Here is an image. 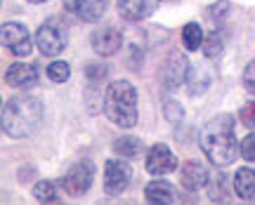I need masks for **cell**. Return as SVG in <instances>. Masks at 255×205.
<instances>
[{"label":"cell","instance_id":"cell-1","mask_svg":"<svg viewBox=\"0 0 255 205\" xmlns=\"http://www.w3.org/2000/svg\"><path fill=\"white\" fill-rule=\"evenodd\" d=\"M199 144L201 151L208 156V161L213 165L225 168L229 163H234L239 149H241V144L237 142V132H234V116L220 113V116L210 118L201 127Z\"/></svg>","mask_w":255,"mask_h":205},{"label":"cell","instance_id":"cell-2","mask_svg":"<svg viewBox=\"0 0 255 205\" xmlns=\"http://www.w3.org/2000/svg\"><path fill=\"white\" fill-rule=\"evenodd\" d=\"M43 123V104L31 95L9 97L2 104V132L12 139L33 134Z\"/></svg>","mask_w":255,"mask_h":205},{"label":"cell","instance_id":"cell-3","mask_svg":"<svg viewBox=\"0 0 255 205\" xmlns=\"http://www.w3.org/2000/svg\"><path fill=\"white\" fill-rule=\"evenodd\" d=\"M104 116L119 127L137 125V90L128 81H114L104 92Z\"/></svg>","mask_w":255,"mask_h":205},{"label":"cell","instance_id":"cell-4","mask_svg":"<svg viewBox=\"0 0 255 205\" xmlns=\"http://www.w3.org/2000/svg\"><path fill=\"white\" fill-rule=\"evenodd\" d=\"M66 43H69L66 26H64L57 17H50L45 24H40V28L36 31V45L45 57L62 54L64 50H66Z\"/></svg>","mask_w":255,"mask_h":205},{"label":"cell","instance_id":"cell-5","mask_svg":"<svg viewBox=\"0 0 255 205\" xmlns=\"http://www.w3.org/2000/svg\"><path fill=\"white\" fill-rule=\"evenodd\" d=\"M92 182H95V165H92V161L85 158V161L73 163L71 168H69V172L62 179V187L71 198H78L83 194H88Z\"/></svg>","mask_w":255,"mask_h":205},{"label":"cell","instance_id":"cell-6","mask_svg":"<svg viewBox=\"0 0 255 205\" xmlns=\"http://www.w3.org/2000/svg\"><path fill=\"white\" fill-rule=\"evenodd\" d=\"M2 47L14 57H28L31 54V33L24 24L7 21L2 24Z\"/></svg>","mask_w":255,"mask_h":205},{"label":"cell","instance_id":"cell-7","mask_svg":"<svg viewBox=\"0 0 255 205\" xmlns=\"http://www.w3.org/2000/svg\"><path fill=\"white\" fill-rule=\"evenodd\" d=\"M132 179V168L121 161H107L104 165V191L109 196H121Z\"/></svg>","mask_w":255,"mask_h":205},{"label":"cell","instance_id":"cell-8","mask_svg":"<svg viewBox=\"0 0 255 205\" xmlns=\"http://www.w3.org/2000/svg\"><path fill=\"white\" fill-rule=\"evenodd\" d=\"M146 172L154 175V177H163L177 170V158L175 153L165 146V144H154L149 153H146Z\"/></svg>","mask_w":255,"mask_h":205},{"label":"cell","instance_id":"cell-9","mask_svg":"<svg viewBox=\"0 0 255 205\" xmlns=\"http://www.w3.org/2000/svg\"><path fill=\"white\" fill-rule=\"evenodd\" d=\"M189 59L184 57L182 52H170V57L165 59L163 71H161V78H163L165 90H177L187 81L189 76Z\"/></svg>","mask_w":255,"mask_h":205},{"label":"cell","instance_id":"cell-10","mask_svg":"<svg viewBox=\"0 0 255 205\" xmlns=\"http://www.w3.org/2000/svg\"><path fill=\"white\" fill-rule=\"evenodd\" d=\"M64 7L66 12H71L73 17H78L81 21L95 24L107 14L109 7V0H64Z\"/></svg>","mask_w":255,"mask_h":205},{"label":"cell","instance_id":"cell-11","mask_svg":"<svg viewBox=\"0 0 255 205\" xmlns=\"http://www.w3.org/2000/svg\"><path fill=\"white\" fill-rule=\"evenodd\" d=\"M90 43H92V50L100 54V57H111V54H116L121 50V45H123V33L114 26H104V28H100V31L92 33Z\"/></svg>","mask_w":255,"mask_h":205},{"label":"cell","instance_id":"cell-12","mask_svg":"<svg viewBox=\"0 0 255 205\" xmlns=\"http://www.w3.org/2000/svg\"><path fill=\"white\" fill-rule=\"evenodd\" d=\"M5 83L9 88L17 90H31L38 85V71L31 64H12L5 71Z\"/></svg>","mask_w":255,"mask_h":205},{"label":"cell","instance_id":"cell-13","mask_svg":"<svg viewBox=\"0 0 255 205\" xmlns=\"http://www.w3.org/2000/svg\"><path fill=\"white\" fill-rule=\"evenodd\" d=\"M119 14L126 21H142L151 17L158 7V0H119Z\"/></svg>","mask_w":255,"mask_h":205},{"label":"cell","instance_id":"cell-14","mask_svg":"<svg viewBox=\"0 0 255 205\" xmlns=\"http://www.w3.org/2000/svg\"><path fill=\"white\" fill-rule=\"evenodd\" d=\"M208 182V170L203 168L199 161H187L180 168V184L187 191H196Z\"/></svg>","mask_w":255,"mask_h":205},{"label":"cell","instance_id":"cell-15","mask_svg":"<svg viewBox=\"0 0 255 205\" xmlns=\"http://www.w3.org/2000/svg\"><path fill=\"white\" fill-rule=\"evenodd\" d=\"M144 198L149 203H161V205H168V203H175L177 198V191L170 182H163V179H156V182H149V187L144 191Z\"/></svg>","mask_w":255,"mask_h":205},{"label":"cell","instance_id":"cell-16","mask_svg":"<svg viewBox=\"0 0 255 205\" xmlns=\"http://www.w3.org/2000/svg\"><path fill=\"white\" fill-rule=\"evenodd\" d=\"M234 191L241 201H255V170L239 168L234 175Z\"/></svg>","mask_w":255,"mask_h":205},{"label":"cell","instance_id":"cell-17","mask_svg":"<svg viewBox=\"0 0 255 205\" xmlns=\"http://www.w3.org/2000/svg\"><path fill=\"white\" fill-rule=\"evenodd\" d=\"M182 43H184V47H187L189 52H196L201 45H203V28H201L196 21L184 24V28H182Z\"/></svg>","mask_w":255,"mask_h":205},{"label":"cell","instance_id":"cell-18","mask_svg":"<svg viewBox=\"0 0 255 205\" xmlns=\"http://www.w3.org/2000/svg\"><path fill=\"white\" fill-rule=\"evenodd\" d=\"M142 142L137 139V137H121V139H116L114 142V151L119 153L121 158H135V156H139L142 153Z\"/></svg>","mask_w":255,"mask_h":205},{"label":"cell","instance_id":"cell-19","mask_svg":"<svg viewBox=\"0 0 255 205\" xmlns=\"http://www.w3.org/2000/svg\"><path fill=\"white\" fill-rule=\"evenodd\" d=\"M33 196L40 203H57L59 201V194H57L52 182H38L36 187H33Z\"/></svg>","mask_w":255,"mask_h":205},{"label":"cell","instance_id":"cell-20","mask_svg":"<svg viewBox=\"0 0 255 205\" xmlns=\"http://www.w3.org/2000/svg\"><path fill=\"white\" fill-rule=\"evenodd\" d=\"M47 76H50V81L55 83H66L69 76H71V69H69L66 62H52L47 66Z\"/></svg>","mask_w":255,"mask_h":205},{"label":"cell","instance_id":"cell-21","mask_svg":"<svg viewBox=\"0 0 255 205\" xmlns=\"http://www.w3.org/2000/svg\"><path fill=\"white\" fill-rule=\"evenodd\" d=\"M203 52H206V57H218L222 52V36H220V31H213L208 38H203Z\"/></svg>","mask_w":255,"mask_h":205},{"label":"cell","instance_id":"cell-22","mask_svg":"<svg viewBox=\"0 0 255 205\" xmlns=\"http://www.w3.org/2000/svg\"><path fill=\"white\" fill-rule=\"evenodd\" d=\"M107 73H109V69L104 64H88V69H85V76L90 78V83H102L107 78Z\"/></svg>","mask_w":255,"mask_h":205},{"label":"cell","instance_id":"cell-23","mask_svg":"<svg viewBox=\"0 0 255 205\" xmlns=\"http://www.w3.org/2000/svg\"><path fill=\"white\" fill-rule=\"evenodd\" d=\"M229 7H232V2H229V0H218L215 5H210V7L206 9V17L208 19H222L229 12Z\"/></svg>","mask_w":255,"mask_h":205},{"label":"cell","instance_id":"cell-24","mask_svg":"<svg viewBox=\"0 0 255 205\" xmlns=\"http://www.w3.org/2000/svg\"><path fill=\"white\" fill-rule=\"evenodd\" d=\"M163 113H165V118H168L170 123H180V120L184 118V111H182V106H180L177 102H165Z\"/></svg>","mask_w":255,"mask_h":205},{"label":"cell","instance_id":"cell-25","mask_svg":"<svg viewBox=\"0 0 255 205\" xmlns=\"http://www.w3.org/2000/svg\"><path fill=\"white\" fill-rule=\"evenodd\" d=\"M239 118H241V123L246 125V127L255 130V102H248V104H244V106H241V113H239Z\"/></svg>","mask_w":255,"mask_h":205},{"label":"cell","instance_id":"cell-26","mask_svg":"<svg viewBox=\"0 0 255 205\" xmlns=\"http://www.w3.org/2000/svg\"><path fill=\"white\" fill-rule=\"evenodd\" d=\"M241 156L246 158L248 163H253L255 161V132L253 134H248L246 139L241 142Z\"/></svg>","mask_w":255,"mask_h":205},{"label":"cell","instance_id":"cell-27","mask_svg":"<svg viewBox=\"0 0 255 205\" xmlns=\"http://www.w3.org/2000/svg\"><path fill=\"white\" fill-rule=\"evenodd\" d=\"M244 88L251 92V95H255V59L246 66V71H244Z\"/></svg>","mask_w":255,"mask_h":205},{"label":"cell","instance_id":"cell-28","mask_svg":"<svg viewBox=\"0 0 255 205\" xmlns=\"http://www.w3.org/2000/svg\"><path fill=\"white\" fill-rule=\"evenodd\" d=\"M28 2H33V5H40V2H45V0H28Z\"/></svg>","mask_w":255,"mask_h":205}]
</instances>
